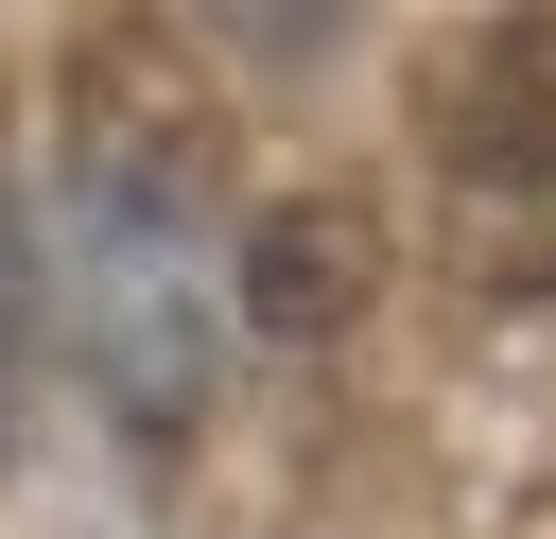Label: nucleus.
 Returning <instances> with one entry per match:
<instances>
[{
  "label": "nucleus",
  "mask_w": 556,
  "mask_h": 539,
  "mask_svg": "<svg viewBox=\"0 0 556 539\" xmlns=\"http://www.w3.org/2000/svg\"><path fill=\"white\" fill-rule=\"evenodd\" d=\"M70 348L122 400V435H191L208 400V104L156 35H104L70 70Z\"/></svg>",
  "instance_id": "obj_1"
},
{
  "label": "nucleus",
  "mask_w": 556,
  "mask_h": 539,
  "mask_svg": "<svg viewBox=\"0 0 556 539\" xmlns=\"http://www.w3.org/2000/svg\"><path fill=\"white\" fill-rule=\"evenodd\" d=\"M434 226H452V278L486 313L556 296V70L521 35H469L434 52Z\"/></svg>",
  "instance_id": "obj_2"
},
{
  "label": "nucleus",
  "mask_w": 556,
  "mask_h": 539,
  "mask_svg": "<svg viewBox=\"0 0 556 539\" xmlns=\"http://www.w3.org/2000/svg\"><path fill=\"white\" fill-rule=\"evenodd\" d=\"M348 296H365V243H348V209H278L261 226V330H348Z\"/></svg>",
  "instance_id": "obj_3"
},
{
  "label": "nucleus",
  "mask_w": 556,
  "mask_h": 539,
  "mask_svg": "<svg viewBox=\"0 0 556 539\" xmlns=\"http://www.w3.org/2000/svg\"><path fill=\"white\" fill-rule=\"evenodd\" d=\"M35 313H52V278H35V209H17V139H0V452L35 435Z\"/></svg>",
  "instance_id": "obj_4"
}]
</instances>
